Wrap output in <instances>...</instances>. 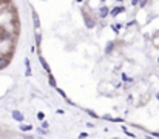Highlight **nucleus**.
Here are the masks:
<instances>
[{
    "label": "nucleus",
    "mask_w": 159,
    "mask_h": 139,
    "mask_svg": "<svg viewBox=\"0 0 159 139\" xmlns=\"http://www.w3.org/2000/svg\"><path fill=\"white\" fill-rule=\"evenodd\" d=\"M110 14V8L107 6V5H102V6L99 8V19H107Z\"/></svg>",
    "instance_id": "3"
},
{
    "label": "nucleus",
    "mask_w": 159,
    "mask_h": 139,
    "mask_svg": "<svg viewBox=\"0 0 159 139\" xmlns=\"http://www.w3.org/2000/svg\"><path fill=\"white\" fill-rule=\"evenodd\" d=\"M133 25H134V22H128L127 23V28H130V26H133Z\"/></svg>",
    "instance_id": "26"
},
{
    "label": "nucleus",
    "mask_w": 159,
    "mask_h": 139,
    "mask_svg": "<svg viewBox=\"0 0 159 139\" xmlns=\"http://www.w3.org/2000/svg\"><path fill=\"white\" fill-rule=\"evenodd\" d=\"M85 113H88L91 117H94V119H99V114H97V113H94V111H93V110H85Z\"/></svg>",
    "instance_id": "14"
},
{
    "label": "nucleus",
    "mask_w": 159,
    "mask_h": 139,
    "mask_svg": "<svg viewBox=\"0 0 159 139\" xmlns=\"http://www.w3.org/2000/svg\"><path fill=\"white\" fill-rule=\"evenodd\" d=\"M25 67H26V71H25V74H26V77H30L32 73H31V62H30V59H28V57L25 59Z\"/></svg>",
    "instance_id": "8"
},
{
    "label": "nucleus",
    "mask_w": 159,
    "mask_h": 139,
    "mask_svg": "<svg viewBox=\"0 0 159 139\" xmlns=\"http://www.w3.org/2000/svg\"><path fill=\"white\" fill-rule=\"evenodd\" d=\"M8 63H9V60H8V59L0 57V70H2V68H5V67H8Z\"/></svg>",
    "instance_id": "13"
},
{
    "label": "nucleus",
    "mask_w": 159,
    "mask_h": 139,
    "mask_svg": "<svg viewBox=\"0 0 159 139\" xmlns=\"http://www.w3.org/2000/svg\"><path fill=\"white\" fill-rule=\"evenodd\" d=\"M32 20H34V26H36V29H39L40 28V20H39V15H37V13L32 9Z\"/></svg>",
    "instance_id": "7"
},
{
    "label": "nucleus",
    "mask_w": 159,
    "mask_h": 139,
    "mask_svg": "<svg viewBox=\"0 0 159 139\" xmlns=\"http://www.w3.org/2000/svg\"><path fill=\"white\" fill-rule=\"evenodd\" d=\"M19 128H20V131H25V133H26V131H31L34 127L30 125V124H23V122H20V127H19Z\"/></svg>",
    "instance_id": "9"
},
{
    "label": "nucleus",
    "mask_w": 159,
    "mask_h": 139,
    "mask_svg": "<svg viewBox=\"0 0 159 139\" xmlns=\"http://www.w3.org/2000/svg\"><path fill=\"white\" fill-rule=\"evenodd\" d=\"M120 79H122V82H128V84L133 82V77H128L125 73H120Z\"/></svg>",
    "instance_id": "12"
},
{
    "label": "nucleus",
    "mask_w": 159,
    "mask_h": 139,
    "mask_svg": "<svg viewBox=\"0 0 159 139\" xmlns=\"http://www.w3.org/2000/svg\"><path fill=\"white\" fill-rule=\"evenodd\" d=\"M150 135H151V136H155V138H159V133H158V131H151Z\"/></svg>",
    "instance_id": "23"
},
{
    "label": "nucleus",
    "mask_w": 159,
    "mask_h": 139,
    "mask_svg": "<svg viewBox=\"0 0 159 139\" xmlns=\"http://www.w3.org/2000/svg\"><path fill=\"white\" fill-rule=\"evenodd\" d=\"M114 44H116L114 40H110L108 44H107V46H105V54H107V56L113 53V50H114Z\"/></svg>",
    "instance_id": "5"
},
{
    "label": "nucleus",
    "mask_w": 159,
    "mask_h": 139,
    "mask_svg": "<svg viewBox=\"0 0 159 139\" xmlns=\"http://www.w3.org/2000/svg\"><path fill=\"white\" fill-rule=\"evenodd\" d=\"M158 62H159V57H158Z\"/></svg>",
    "instance_id": "30"
},
{
    "label": "nucleus",
    "mask_w": 159,
    "mask_h": 139,
    "mask_svg": "<svg viewBox=\"0 0 159 139\" xmlns=\"http://www.w3.org/2000/svg\"><path fill=\"white\" fill-rule=\"evenodd\" d=\"M42 128H45V130H48V128H50V124H48V122H46L45 119L42 121Z\"/></svg>",
    "instance_id": "19"
},
{
    "label": "nucleus",
    "mask_w": 159,
    "mask_h": 139,
    "mask_svg": "<svg viewBox=\"0 0 159 139\" xmlns=\"http://www.w3.org/2000/svg\"><path fill=\"white\" fill-rule=\"evenodd\" d=\"M138 3H139V0H131V5H133V6H138Z\"/></svg>",
    "instance_id": "22"
},
{
    "label": "nucleus",
    "mask_w": 159,
    "mask_h": 139,
    "mask_svg": "<svg viewBox=\"0 0 159 139\" xmlns=\"http://www.w3.org/2000/svg\"><path fill=\"white\" fill-rule=\"evenodd\" d=\"M148 3V0H139V3H138V6L139 8H145V5Z\"/></svg>",
    "instance_id": "16"
},
{
    "label": "nucleus",
    "mask_w": 159,
    "mask_h": 139,
    "mask_svg": "<svg viewBox=\"0 0 159 139\" xmlns=\"http://www.w3.org/2000/svg\"><path fill=\"white\" fill-rule=\"evenodd\" d=\"M127 11V8L124 6V5H117V6H114L113 9H110V17H117L120 13H125Z\"/></svg>",
    "instance_id": "2"
},
{
    "label": "nucleus",
    "mask_w": 159,
    "mask_h": 139,
    "mask_svg": "<svg viewBox=\"0 0 159 139\" xmlns=\"http://www.w3.org/2000/svg\"><path fill=\"white\" fill-rule=\"evenodd\" d=\"M40 44H42V36L40 33H36V46H40Z\"/></svg>",
    "instance_id": "15"
},
{
    "label": "nucleus",
    "mask_w": 159,
    "mask_h": 139,
    "mask_svg": "<svg viewBox=\"0 0 159 139\" xmlns=\"http://www.w3.org/2000/svg\"><path fill=\"white\" fill-rule=\"evenodd\" d=\"M37 119L43 121V119H45V113H43V111H39V113H37Z\"/></svg>",
    "instance_id": "18"
},
{
    "label": "nucleus",
    "mask_w": 159,
    "mask_h": 139,
    "mask_svg": "<svg viewBox=\"0 0 159 139\" xmlns=\"http://www.w3.org/2000/svg\"><path fill=\"white\" fill-rule=\"evenodd\" d=\"M48 82H50V85H51V87H54V88L57 87V84H56V79H54V76H53L51 73H48Z\"/></svg>",
    "instance_id": "11"
},
{
    "label": "nucleus",
    "mask_w": 159,
    "mask_h": 139,
    "mask_svg": "<svg viewBox=\"0 0 159 139\" xmlns=\"http://www.w3.org/2000/svg\"><path fill=\"white\" fill-rule=\"evenodd\" d=\"M56 91H57L60 96H62V98H65V99H67V94H65V91H63V90H60L59 87H56Z\"/></svg>",
    "instance_id": "17"
},
{
    "label": "nucleus",
    "mask_w": 159,
    "mask_h": 139,
    "mask_svg": "<svg viewBox=\"0 0 159 139\" xmlns=\"http://www.w3.org/2000/svg\"><path fill=\"white\" fill-rule=\"evenodd\" d=\"M124 133H125V135H127V136H130V138H134V133H131V131H128L127 128H124Z\"/></svg>",
    "instance_id": "20"
},
{
    "label": "nucleus",
    "mask_w": 159,
    "mask_h": 139,
    "mask_svg": "<svg viewBox=\"0 0 159 139\" xmlns=\"http://www.w3.org/2000/svg\"><path fill=\"white\" fill-rule=\"evenodd\" d=\"M116 2H119V3H122V2H124V0H116Z\"/></svg>",
    "instance_id": "29"
},
{
    "label": "nucleus",
    "mask_w": 159,
    "mask_h": 139,
    "mask_svg": "<svg viewBox=\"0 0 159 139\" xmlns=\"http://www.w3.org/2000/svg\"><path fill=\"white\" fill-rule=\"evenodd\" d=\"M122 28H124V25H122V23H114V25H111V29L114 31V34H119Z\"/></svg>",
    "instance_id": "10"
},
{
    "label": "nucleus",
    "mask_w": 159,
    "mask_h": 139,
    "mask_svg": "<svg viewBox=\"0 0 159 139\" xmlns=\"http://www.w3.org/2000/svg\"><path fill=\"white\" fill-rule=\"evenodd\" d=\"M102 119H105V121H111V116L107 114V116H102Z\"/></svg>",
    "instance_id": "21"
},
{
    "label": "nucleus",
    "mask_w": 159,
    "mask_h": 139,
    "mask_svg": "<svg viewBox=\"0 0 159 139\" xmlns=\"http://www.w3.org/2000/svg\"><path fill=\"white\" fill-rule=\"evenodd\" d=\"M57 114H65V111H63L62 108H59V110H57Z\"/></svg>",
    "instance_id": "24"
},
{
    "label": "nucleus",
    "mask_w": 159,
    "mask_h": 139,
    "mask_svg": "<svg viewBox=\"0 0 159 139\" xmlns=\"http://www.w3.org/2000/svg\"><path fill=\"white\" fill-rule=\"evenodd\" d=\"M74 2H76V3H82L84 0H74Z\"/></svg>",
    "instance_id": "27"
},
{
    "label": "nucleus",
    "mask_w": 159,
    "mask_h": 139,
    "mask_svg": "<svg viewBox=\"0 0 159 139\" xmlns=\"http://www.w3.org/2000/svg\"><path fill=\"white\" fill-rule=\"evenodd\" d=\"M156 99H158V100H159V91H158V93H156Z\"/></svg>",
    "instance_id": "28"
},
{
    "label": "nucleus",
    "mask_w": 159,
    "mask_h": 139,
    "mask_svg": "<svg viewBox=\"0 0 159 139\" xmlns=\"http://www.w3.org/2000/svg\"><path fill=\"white\" fill-rule=\"evenodd\" d=\"M82 15H84V22H85V26L88 29H93L96 26V20L94 19H91V15L90 14H87V13H84L82 11Z\"/></svg>",
    "instance_id": "1"
},
{
    "label": "nucleus",
    "mask_w": 159,
    "mask_h": 139,
    "mask_svg": "<svg viewBox=\"0 0 159 139\" xmlns=\"http://www.w3.org/2000/svg\"><path fill=\"white\" fill-rule=\"evenodd\" d=\"M39 60H40V63H42V68L45 70L46 73H51V68H50V65H48V62L43 59V56H39Z\"/></svg>",
    "instance_id": "6"
},
{
    "label": "nucleus",
    "mask_w": 159,
    "mask_h": 139,
    "mask_svg": "<svg viewBox=\"0 0 159 139\" xmlns=\"http://www.w3.org/2000/svg\"><path fill=\"white\" fill-rule=\"evenodd\" d=\"M87 136H88L87 133H80V135H79V138H87Z\"/></svg>",
    "instance_id": "25"
},
{
    "label": "nucleus",
    "mask_w": 159,
    "mask_h": 139,
    "mask_svg": "<svg viewBox=\"0 0 159 139\" xmlns=\"http://www.w3.org/2000/svg\"><path fill=\"white\" fill-rule=\"evenodd\" d=\"M11 114H13V119L17 121V122H23V119H25L23 113H22V111H19V110H14Z\"/></svg>",
    "instance_id": "4"
}]
</instances>
